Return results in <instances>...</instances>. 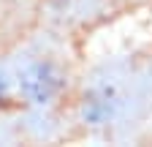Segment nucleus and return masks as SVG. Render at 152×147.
I'll use <instances>...</instances> for the list:
<instances>
[{
	"label": "nucleus",
	"instance_id": "f257e3e1",
	"mask_svg": "<svg viewBox=\"0 0 152 147\" xmlns=\"http://www.w3.org/2000/svg\"><path fill=\"white\" fill-rule=\"evenodd\" d=\"M57 87H60V76L49 63H33L22 71V90L33 104H46Z\"/></svg>",
	"mask_w": 152,
	"mask_h": 147
},
{
	"label": "nucleus",
	"instance_id": "f03ea898",
	"mask_svg": "<svg viewBox=\"0 0 152 147\" xmlns=\"http://www.w3.org/2000/svg\"><path fill=\"white\" fill-rule=\"evenodd\" d=\"M3 90H6V85H3V79H0V96H3Z\"/></svg>",
	"mask_w": 152,
	"mask_h": 147
}]
</instances>
